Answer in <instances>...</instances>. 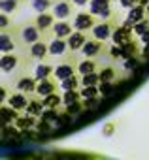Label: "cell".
<instances>
[{"label":"cell","instance_id":"1","mask_svg":"<svg viewBox=\"0 0 149 160\" xmlns=\"http://www.w3.org/2000/svg\"><path fill=\"white\" fill-rule=\"evenodd\" d=\"M13 36H15V40H17L19 45L30 47L34 42H38V40L44 38V32L38 28V25H36L34 21H32V23H30V21H25V23L13 27Z\"/></svg>","mask_w":149,"mask_h":160},{"label":"cell","instance_id":"2","mask_svg":"<svg viewBox=\"0 0 149 160\" xmlns=\"http://www.w3.org/2000/svg\"><path fill=\"white\" fill-rule=\"evenodd\" d=\"M70 53V45L66 38H51L49 40V55H47V62L55 60V58H66ZM53 64V62H51Z\"/></svg>","mask_w":149,"mask_h":160},{"label":"cell","instance_id":"3","mask_svg":"<svg viewBox=\"0 0 149 160\" xmlns=\"http://www.w3.org/2000/svg\"><path fill=\"white\" fill-rule=\"evenodd\" d=\"M76 4L72 0H55V4L51 8V13L57 19H74L76 17Z\"/></svg>","mask_w":149,"mask_h":160},{"label":"cell","instance_id":"4","mask_svg":"<svg viewBox=\"0 0 149 160\" xmlns=\"http://www.w3.org/2000/svg\"><path fill=\"white\" fill-rule=\"evenodd\" d=\"M89 12L95 13L100 21L111 19L113 12H111V0H91L89 2Z\"/></svg>","mask_w":149,"mask_h":160},{"label":"cell","instance_id":"5","mask_svg":"<svg viewBox=\"0 0 149 160\" xmlns=\"http://www.w3.org/2000/svg\"><path fill=\"white\" fill-rule=\"evenodd\" d=\"M98 21H100V19H98L95 13H91V12H81V13H76V17L72 19L74 28H76V30H91V28H93Z\"/></svg>","mask_w":149,"mask_h":160},{"label":"cell","instance_id":"6","mask_svg":"<svg viewBox=\"0 0 149 160\" xmlns=\"http://www.w3.org/2000/svg\"><path fill=\"white\" fill-rule=\"evenodd\" d=\"M74 73H78V64H74V58L72 57H66L62 62H59L55 66V72L53 75L57 77V81H60V79H66Z\"/></svg>","mask_w":149,"mask_h":160},{"label":"cell","instance_id":"7","mask_svg":"<svg viewBox=\"0 0 149 160\" xmlns=\"http://www.w3.org/2000/svg\"><path fill=\"white\" fill-rule=\"evenodd\" d=\"M49 55V42L47 40H38L28 47V58L30 60H47Z\"/></svg>","mask_w":149,"mask_h":160},{"label":"cell","instance_id":"8","mask_svg":"<svg viewBox=\"0 0 149 160\" xmlns=\"http://www.w3.org/2000/svg\"><path fill=\"white\" fill-rule=\"evenodd\" d=\"M104 43L106 42H100V40H96V38L91 36L85 42V45L81 47V55L83 57H89V58H98L104 53Z\"/></svg>","mask_w":149,"mask_h":160},{"label":"cell","instance_id":"9","mask_svg":"<svg viewBox=\"0 0 149 160\" xmlns=\"http://www.w3.org/2000/svg\"><path fill=\"white\" fill-rule=\"evenodd\" d=\"M91 36L96 38V40H100V42H108V40H111V36H113V25L108 23V21H98V23L91 28Z\"/></svg>","mask_w":149,"mask_h":160},{"label":"cell","instance_id":"10","mask_svg":"<svg viewBox=\"0 0 149 160\" xmlns=\"http://www.w3.org/2000/svg\"><path fill=\"white\" fill-rule=\"evenodd\" d=\"M74 30H76L74 28V23H70L68 19H57L51 27V32L55 38H68Z\"/></svg>","mask_w":149,"mask_h":160},{"label":"cell","instance_id":"11","mask_svg":"<svg viewBox=\"0 0 149 160\" xmlns=\"http://www.w3.org/2000/svg\"><path fill=\"white\" fill-rule=\"evenodd\" d=\"M132 34H134L132 27H128V25H121V27H115V28H113V36H111V40H113V43H117V45H125V43L132 42Z\"/></svg>","mask_w":149,"mask_h":160},{"label":"cell","instance_id":"12","mask_svg":"<svg viewBox=\"0 0 149 160\" xmlns=\"http://www.w3.org/2000/svg\"><path fill=\"white\" fill-rule=\"evenodd\" d=\"M87 30H74L66 40H68V45H70V51L72 53H78L81 51V47L85 45V42L89 40V36L85 34Z\"/></svg>","mask_w":149,"mask_h":160},{"label":"cell","instance_id":"13","mask_svg":"<svg viewBox=\"0 0 149 160\" xmlns=\"http://www.w3.org/2000/svg\"><path fill=\"white\" fill-rule=\"evenodd\" d=\"M30 96H32V94H27V92L19 91V92H13V94H10V98H8V104H10L12 108H15L17 111H27V108H28V102H30Z\"/></svg>","mask_w":149,"mask_h":160},{"label":"cell","instance_id":"14","mask_svg":"<svg viewBox=\"0 0 149 160\" xmlns=\"http://www.w3.org/2000/svg\"><path fill=\"white\" fill-rule=\"evenodd\" d=\"M17 45H19V43H17L13 32H10L8 28L2 30V34H0V51H2V55H4V53H13Z\"/></svg>","mask_w":149,"mask_h":160},{"label":"cell","instance_id":"15","mask_svg":"<svg viewBox=\"0 0 149 160\" xmlns=\"http://www.w3.org/2000/svg\"><path fill=\"white\" fill-rule=\"evenodd\" d=\"M145 17H147V10H145V6H143V4H136V6H132V8H130V12H128V15H126L125 25L134 27L136 23L143 21Z\"/></svg>","mask_w":149,"mask_h":160},{"label":"cell","instance_id":"16","mask_svg":"<svg viewBox=\"0 0 149 160\" xmlns=\"http://www.w3.org/2000/svg\"><path fill=\"white\" fill-rule=\"evenodd\" d=\"M55 72V66L51 64V62H42V60H36V64L32 66V75L38 79H45V77H51V73Z\"/></svg>","mask_w":149,"mask_h":160},{"label":"cell","instance_id":"17","mask_svg":"<svg viewBox=\"0 0 149 160\" xmlns=\"http://www.w3.org/2000/svg\"><path fill=\"white\" fill-rule=\"evenodd\" d=\"M57 83L59 81H53L51 77H45V79H40L38 81V85H36V96H40V98H45L47 94H51V92H55L57 91Z\"/></svg>","mask_w":149,"mask_h":160},{"label":"cell","instance_id":"18","mask_svg":"<svg viewBox=\"0 0 149 160\" xmlns=\"http://www.w3.org/2000/svg\"><path fill=\"white\" fill-rule=\"evenodd\" d=\"M36 85H38V79L32 75H23V77H19L17 79V83H15V89L17 91H23V92H27V94H32V92H36Z\"/></svg>","mask_w":149,"mask_h":160},{"label":"cell","instance_id":"19","mask_svg":"<svg viewBox=\"0 0 149 160\" xmlns=\"http://www.w3.org/2000/svg\"><path fill=\"white\" fill-rule=\"evenodd\" d=\"M21 62V57L19 55H13V53H4L2 58H0V68H2L4 73H10L13 72Z\"/></svg>","mask_w":149,"mask_h":160},{"label":"cell","instance_id":"20","mask_svg":"<svg viewBox=\"0 0 149 160\" xmlns=\"http://www.w3.org/2000/svg\"><path fill=\"white\" fill-rule=\"evenodd\" d=\"M57 21V17L51 13V12H44V13H38L36 17H34V23L38 25V28L42 30V32H45V30H49L51 27H53V23Z\"/></svg>","mask_w":149,"mask_h":160},{"label":"cell","instance_id":"21","mask_svg":"<svg viewBox=\"0 0 149 160\" xmlns=\"http://www.w3.org/2000/svg\"><path fill=\"white\" fill-rule=\"evenodd\" d=\"M0 115H2V122L4 124H13L17 121V117H19V111L6 102V104H2V108H0Z\"/></svg>","mask_w":149,"mask_h":160},{"label":"cell","instance_id":"22","mask_svg":"<svg viewBox=\"0 0 149 160\" xmlns=\"http://www.w3.org/2000/svg\"><path fill=\"white\" fill-rule=\"evenodd\" d=\"M96 68H98L96 58H89V57H85L83 60H80V62H78V73H80V75L93 73V72H96Z\"/></svg>","mask_w":149,"mask_h":160},{"label":"cell","instance_id":"23","mask_svg":"<svg viewBox=\"0 0 149 160\" xmlns=\"http://www.w3.org/2000/svg\"><path fill=\"white\" fill-rule=\"evenodd\" d=\"M45 106H44V100L40 96H30V102H28V108H27V113L28 115H34V117H42Z\"/></svg>","mask_w":149,"mask_h":160},{"label":"cell","instance_id":"24","mask_svg":"<svg viewBox=\"0 0 149 160\" xmlns=\"http://www.w3.org/2000/svg\"><path fill=\"white\" fill-rule=\"evenodd\" d=\"M59 87H60L62 91L80 89V87H81V79L76 77V73H74V75H70V77H66V79H60V81H59Z\"/></svg>","mask_w":149,"mask_h":160},{"label":"cell","instance_id":"25","mask_svg":"<svg viewBox=\"0 0 149 160\" xmlns=\"http://www.w3.org/2000/svg\"><path fill=\"white\" fill-rule=\"evenodd\" d=\"M55 4V0H30L28 6L36 12V13H44V12H49Z\"/></svg>","mask_w":149,"mask_h":160},{"label":"cell","instance_id":"26","mask_svg":"<svg viewBox=\"0 0 149 160\" xmlns=\"http://www.w3.org/2000/svg\"><path fill=\"white\" fill-rule=\"evenodd\" d=\"M13 124H15L21 132H23V130H30L32 126H36V117L27 113V117H17V121H15Z\"/></svg>","mask_w":149,"mask_h":160},{"label":"cell","instance_id":"27","mask_svg":"<svg viewBox=\"0 0 149 160\" xmlns=\"http://www.w3.org/2000/svg\"><path fill=\"white\" fill-rule=\"evenodd\" d=\"M80 100H83V98H81V91H80V89L64 91V94H62V104H64V106L76 104V102H80Z\"/></svg>","mask_w":149,"mask_h":160},{"label":"cell","instance_id":"28","mask_svg":"<svg viewBox=\"0 0 149 160\" xmlns=\"http://www.w3.org/2000/svg\"><path fill=\"white\" fill-rule=\"evenodd\" d=\"M42 100H44V106L45 108H60V104H62V96L57 94V92H51V94H47Z\"/></svg>","mask_w":149,"mask_h":160},{"label":"cell","instance_id":"29","mask_svg":"<svg viewBox=\"0 0 149 160\" xmlns=\"http://www.w3.org/2000/svg\"><path fill=\"white\" fill-rule=\"evenodd\" d=\"M80 91H81V98H83V100H87V98H96V96H100V89H98V85H89V87H81Z\"/></svg>","mask_w":149,"mask_h":160},{"label":"cell","instance_id":"30","mask_svg":"<svg viewBox=\"0 0 149 160\" xmlns=\"http://www.w3.org/2000/svg\"><path fill=\"white\" fill-rule=\"evenodd\" d=\"M138 53V45L134 42H128L125 45H121V58H128V57H134Z\"/></svg>","mask_w":149,"mask_h":160},{"label":"cell","instance_id":"31","mask_svg":"<svg viewBox=\"0 0 149 160\" xmlns=\"http://www.w3.org/2000/svg\"><path fill=\"white\" fill-rule=\"evenodd\" d=\"M100 83V73L93 72L87 75H81V87H89V85H98Z\"/></svg>","mask_w":149,"mask_h":160},{"label":"cell","instance_id":"32","mask_svg":"<svg viewBox=\"0 0 149 160\" xmlns=\"http://www.w3.org/2000/svg\"><path fill=\"white\" fill-rule=\"evenodd\" d=\"M19 6V0H0V10L2 13H12Z\"/></svg>","mask_w":149,"mask_h":160},{"label":"cell","instance_id":"33","mask_svg":"<svg viewBox=\"0 0 149 160\" xmlns=\"http://www.w3.org/2000/svg\"><path fill=\"white\" fill-rule=\"evenodd\" d=\"M98 89H100V94H102V96H110V94L113 92L115 85H113V81H100V83H98Z\"/></svg>","mask_w":149,"mask_h":160},{"label":"cell","instance_id":"34","mask_svg":"<svg viewBox=\"0 0 149 160\" xmlns=\"http://www.w3.org/2000/svg\"><path fill=\"white\" fill-rule=\"evenodd\" d=\"M132 30H134V34H136V36H140V34H143L145 30H149V17H145L143 21L136 23V25L132 27Z\"/></svg>","mask_w":149,"mask_h":160},{"label":"cell","instance_id":"35","mask_svg":"<svg viewBox=\"0 0 149 160\" xmlns=\"http://www.w3.org/2000/svg\"><path fill=\"white\" fill-rule=\"evenodd\" d=\"M113 77H115V70L111 66L100 70V81H113Z\"/></svg>","mask_w":149,"mask_h":160},{"label":"cell","instance_id":"36","mask_svg":"<svg viewBox=\"0 0 149 160\" xmlns=\"http://www.w3.org/2000/svg\"><path fill=\"white\" fill-rule=\"evenodd\" d=\"M138 58H136V55L134 57H128V58H125V64H123V68L125 70H136V66H138Z\"/></svg>","mask_w":149,"mask_h":160},{"label":"cell","instance_id":"37","mask_svg":"<svg viewBox=\"0 0 149 160\" xmlns=\"http://www.w3.org/2000/svg\"><path fill=\"white\" fill-rule=\"evenodd\" d=\"M8 27H10V13H2L0 15V28L6 30Z\"/></svg>","mask_w":149,"mask_h":160},{"label":"cell","instance_id":"38","mask_svg":"<svg viewBox=\"0 0 149 160\" xmlns=\"http://www.w3.org/2000/svg\"><path fill=\"white\" fill-rule=\"evenodd\" d=\"M119 4H121V8H125V10H130L132 6L140 4V0H119Z\"/></svg>","mask_w":149,"mask_h":160},{"label":"cell","instance_id":"39","mask_svg":"<svg viewBox=\"0 0 149 160\" xmlns=\"http://www.w3.org/2000/svg\"><path fill=\"white\" fill-rule=\"evenodd\" d=\"M72 2H74V4H76L78 8H81V6H87V4L91 2V0H72Z\"/></svg>","mask_w":149,"mask_h":160},{"label":"cell","instance_id":"40","mask_svg":"<svg viewBox=\"0 0 149 160\" xmlns=\"http://www.w3.org/2000/svg\"><path fill=\"white\" fill-rule=\"evenodd\" d=\"M145 10H147V17H149V4H147V6H145Z\"/></svg>","mask_w":149,"mask_h":160},{"label":"cell","instance_id":"41","mask_svg":"<svg viewBox=\"0 0 149 160\" xmlns=\"http://www.w3.org/2000/svg\"><path fill=\"white\" fill-rule=\"evenodd\" d=\"M111 2H115V0H111Z\"/></svg>","mask_w":149,"mask_h":160}]
</instances>
